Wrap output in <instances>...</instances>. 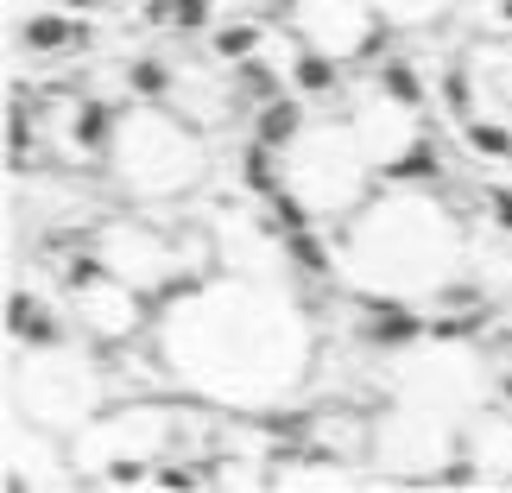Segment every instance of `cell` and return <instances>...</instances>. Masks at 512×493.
I'll list each match as a JSON object with an SVG mask.
<instances>
[{
    "mask_svg": "<svg viewBox=\"0 0 512 493\" xmlns=\"http://www.w3.org/2000/svg\"><path fill=\"white\" fill-rule=\"evenodd\" d=\"M152 354L184 399L260 418L310 386L317 329L285 279L203 272L152 304Z\"/></svg>",
    "mask_w": 512,
    "mask_h": 493,
    "instance_id": "cell-1",
    "label": "cell"
},
{
    "mask_svg": "<svg viewBox=\"0 0 512 493\" xmlns=\"http://www.w3.org/2000/svg\"><path fill=\"white\" fill-rule=\"evenodd\" d=\"M462 266H468V234L456 222V209L443 196H430L418 177L373 184V196L342 222V241H336L342 279L367 298H392V304L456 291Z\"/></svg>",
    "mask_w": 512,
    "mask_h": 493,
    "instance_id": "cell-2",
    "label": "cell"
},
{
    "mask_svg": "<svg viewBox=\"0 0 512 493\" xmlns=\"http://www.w3.org/2000/svg\"><path fill=\"white\" fill-rule=\"evenodd\" d=\"M102 177L133 209L190 203L209 184V133L184 121L171 102H127L121 121H114Z\"/></svg>",
    "mask_w": 512,
    "mask_h": 493,
    "instance_id": "cell-3",
    "label": "cell"
},
{
    "mask_svg": "<svg viewBox=\"0 0 512 493\" xmlns=\"http://www.w3.org/2000/svg\"><path fill=\"white\" fill-rule=\"evenodd\" d=\"M373 171L380 165L354 140L348 114H310L279 146V196L291 209H304L310 222H348L373 196Z\"/></svg>",
    "mask_w": 512,
    "mask_h": 493,
    "instance_id": "cell-4",
    "label": "cell"
},
{
    "mask_svg": "<svg viewBox=\"0 0 512 493\" xmlns=\"http://www.w3.org/2000/svg\"><path fill=\"white\" fill-rule=\"evenodd\" d=\"M177 437H184V405L177 399H114L108 411L70 437L76 475L108 481V487H146V475L165 456H177Z\"/></svg>",
    "mask_w": 512,
    "mask_h": 493,
    "instance_id": "cell-5",
    "label": "cell"
},
{
    "mask_svg": "<svg viewBox=\"0 0 512 493\" xmlns=\"http://www.w3.org/2000/svg\"><path fill=\"white\" fill-rule=\"evenodd\" d=\"M13 411L32 424L57 430V437H76L95 411L114 405V380L108 367L83 354L64 335V342H26V354L13 348Z\"/></svg>",
    "mask_w": 512,
    "mask_h": 493,
    "instance_id": "cell-6",
    "label": "cell"
},
{
    "mask_svg": "<svg viewBox=\"0 0 512 493\" xmlns=\"http://www.w3.org/2000/svg\"><path fill=\"white\" fill-rule=\"evenodd\" d=\"M462 462V411H443L430 399H399L373 418V462L392 481H443Z\"/></svg>",
    "mask_w": 512,
    "mask_h": 493,
    "instance_id": "cell-7",
    "label": "cell"
},
{
    "mask_svg": "<svg viewBox=\"0 0 512 493\" xmlns=\"http://www.w3.org/2000/svg\"><path fill=\"white\" fill-rule=\"evenodd\" d=\"M64 310H70V323L83 335H95V342H127L133 329H146V291L127 285L121 272H108L95 253L83 266H70Z\"/></svg>",
    "mask_w": 512,
    "mask_h": 493,
    "instance_id": "cell-8",
    "label": "cell"
},
{
    "mask_svg": "<svg viewBox=\"0 0 512 493\" xmlns=\"http://www.w3.org/2000/svg\"><path fill=\"white\" fill-rule=\"evenodd\" d=\"M386 19L373 0H291V38L329 64H361L380 45Z\"/></svg>",
    "mask_w": 512,
    "mask_h": 493,
    "instance_id": "cell-9",
    "label": "cell"
},
{
    "mask_svg": "<svg viewBox=\"0 0 512 493\" xmlns=\"http://www.w3.org/2000/svg\"><path fill=\"white\" fill-rule=\"evenodd\" d=\"M234 95H241V70H209V64H171V95L165 102L184 114V121L196 127H222L228 114H234Z\"/></svg>",
    "mask_w": 512,
    "mask_h": 493,
    "instance_id": "cell-10",
    "label": "cell"
},
{
    "mask_svg": "<svg viewBox=\"0 0 512 493\" xmlns=\"http://www.w3.org/2000/svg\"><path fill=\"white\" fill-rule=\"evenodd\" d=\"M386 19V32H430V26H443V19H456L468 0H373Z\"/></svg>",
    "mask_w": 512,
    "mask_h": 493,
    "instance_id": "cell-11",
    "label": "cell"
},
{
    "mask_svg": "<svg viewBox=\"0 0 512 493\" xmlns=\"http://www.w3.org/2000/svg\"><path fill=\"white\" fill-rule=\"evenodd\" d=\"M19 45L26 51H76L83 45V26L70 13H32V19H19Z\"/></svg>",
    "mask_w": 512,
    "mask_h": 493,
    "instance_id": "cell-12",
    "label": "cell"
}]
</instances>
